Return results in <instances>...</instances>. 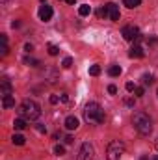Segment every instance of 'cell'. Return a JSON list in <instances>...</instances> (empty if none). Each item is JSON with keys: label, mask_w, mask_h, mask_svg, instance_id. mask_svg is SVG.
<instances>
[{"label": "cell", "mask_w": 158, "mask_h": 160, "mask_svg": "<svg viewBox=\"0 0 158 160\" xmlns=\"http://www.w3.org/2000/svg\"><path fill=\"white\" fill-rule=\"evenodd\" d=\"M84 119L89 125H101V123H104L106 116L99 102H87L84 108Z\"/></svg>", "instance_id": "6da1fadb"}, {"label": "cell", "mask_w": 158, "mask_h": 160, "mask_svg": "<svg viewBox=\"0 0 158 160\" xmlns=\"http://www.w3.org/2000/svg\"><path fill=\"white\" fill-rule=\"evenodd\" d=\"M39 116H41V108L36 101L26 99L19 104V118H22L26 121H36L39 119Z\"/></svg>", "instance_id": "7a4b0ae2"}, {"label": "cell", "mask_w": 158, "mask_h": 160, "mask_svg": "<svg viewBox=\"0 0 158 160\" xmlns=\"http://www.w3.org/2000/svg\"><path fill=\"white\" fill-rule=\"evenodd\" d=\"M132 125L134 128L141 134V136H149L153 132V119L145 114V112H136L132 116Z\"/></svg>", "instance_id": "3957f363"}, {"label": "cell", "mask_w": 158, "mask_h": 160, "mask_svg": "<svg viewBox=\"0 0 158 160\" xmlns=\"http://www.w3.org/2000/svg\"><path fill=\"white\" fill-rule=\"evenodd\" d=\"M125 153V143L121 140H114L106 147V160H121Z\"/></svg>", "instance_id": "277c9868"}, {"label": "cell", "mask_w": 158, "mask_h": 160, "mask_svg": "<svg viewBox=\"0 0 158 160\" xmlns=\"http://www.w3.org/2000/svg\"><path fill=\"white\" fill-rule=\"evenodd\" d=\"M121 36H123L126 41H134V43H140V41H141L140 30H138L136 26H132V24H126V26H123V30H121Z\"/></svg>", "instance_id": "5b68a950"}, {"label": "cell", "mask_w": 158, "mask_h": 160, "mask_svg": "<svg viewBox=\"0 0 158 160\" xmlns=\"http://www.w3.org/2000/svg\"><path fill=\"white\" fill-rule=\"evenodd\" d=\"M77 160H95V149H93V145H91L89 142L82 143Z\"/></svg>", "instance_id": "8992f818"}, {"label": "cell", "mask_w": 158, "mask_h": 160, "mask_svg": "<svg viewBox=\"0 0 158 160\" xmlns=\"http://www.w3.org/2000/svg\"><path fill=\"white\" fill-rule=\"evenodd\" d=\"M106 9H108V19H110V21H114V22H117L119 17H121L117 4H114V2H108V4H106Z\"/></svg>", "instance_id": "52a82bcc"}, {"label": "cell", "mask_w": 158, "mask_h": 160, "mask_svg": "<svg viewBox=\"0 0 158 160\" xmlns=\"http://www.w3.org/2000/svg\"><path fill=\"white\" fill-rule=\"evenodd\" d=\"M52 15H54V11H52V8H50V6L43 4V6L39 8V19L43 21V22L50 21V19H52Z\"/></svg>", "instance_id": "ba28073f"}, {"label": "cell", "mask_w": 158, "mask_h": 160, "mask_svg": "<svg viewBox=\"0 0 158 160\" xmlns=\"http://www.w3.org/2000/svg\"><path fill=\"white\" fill-rule=\"evenodd\" d=\"M128 56H130V58H143V56H145V50H143V47H141L140 43H134V47L130 48Z\"/></svg>", "instance_id": "9c48e42d"}, {"label": "cell", "mask_w": 158, "mask_h": 160, "mask_svg": "<svg viewBox=\"0 0 158 160\" xmlns=\"http://www.w3.org/2000/svg\"><path fill=\"white\" fill-rule=\"evenodd\" d=\"M11 91H13V86H11V82L7 78H4L0 82V93H2V97L4 95H11Z\"/></svg>", "instance_id": "30bf717a"}, {"label": "cell", "mask_w": 158, "mask_h": 160, "mask_svg": "<svg viewBox=\"0 0 158 160\" xmlns=\"http://www.w3.org/2000/svg\"><path fill=\"white\" fill-rule=\"evenodd\" d=\"M63 125H65L67 130H77L80 123H78V119H77L75 116H69V118H65V123H63Z\"/></svg>", "instance_id": "8fae6325"}, {"label": "cell", "mask_w": 158, "mask_h": 160, "mask_svg": "<svg viewBox=\"0 0 158 160\" xmlns=\"http://www.w3.org/2000/svg\"><path fill=\"white\" fill-rule=\"evenodd\" d=\"M2 106H4L6 110H7V108H13V106H15V99H13L11 95H4V97H2Z\"/></svg>", "instance_id": "7c38bea8"}, {"label": "cell", "mask_w": 158, "mask_h": 160, "mask_svg": "<svg viewBox=\"0 0 158 160\" xmlns=\"http://www.w3.org/2000/svg\"><path fill=\"white\" fill-rule=\"evenodd\" d=\"M0 41H2V48H0V50H2V58H4V56H7V54H9V47H7V36H4V34H2V36H0Z\"/></svg>", "instance_id": "4fadbf2b"}, {"label": "cell", "mask_w": 158, "mask_h": 160, "mask_svg": "<svg viewBox=\"0 0 158 160\" xmlns=\"http://www.w3.org/2000/svg\"><path fill=\"white\" fill-rule=\"evenodd\" d=\"M11 143H13V145H24V143H26V138H24V136H21V134H13Z\"/></svg>", "instance_id": "5bb4252c"}, {"label": "cell", "mask_w": 158, "mask_h": 160, "mask_svg": "<svg viewBox=\"0 0 158 160\" xmlns=\"http://www.w3.org/2000/svg\"><path fill=\"white\" fill-rule=\"evenodd\" d=\"M89 13H91V6H87V4H82V6L78 8V15H80V17H87Z\"/></svg>", "instance_id": "9a60e30c"}, {"label": "cell", "mask_w": 158, "mask_h": 160, "mask_svg": "<svg viewBox=\"0 0 158 160\" xmlns=\"http://www.w3.org/2000/svg\"><path fill=\"white\" fill-rule=\"evenodd\" d=\"M13 127H15V130H24L26 128V119H22V118L15 119L13 121Z\"/></svg>", "instance_id": "2e32d148"}, {"label": "cell", "mask_w": 158, "mask_h": 160, "mask_svg": "<svg viewBox=\"0 0 158 160\" xmlns=\"http://www.w3.org/2000/svg\"><path fill=\"white\" fill-rule=\"evenodd\" d=\"M108 75H110V77H119V75H121V67H119V65H110V67H108Z\"/></svg>", "instance_id": "e0dca14e"}, {"label": "cell", "mask_w": 158, "mask_h": 160, "mask_svg": "<svg viewBox=\"0 0 158 160\" xmlns=\"http://www.w3.org/2000/svg\"><path fill=\"white\" fill-rule=\"evenodd\" d=\"M123 4H125L128 9H132V8H138V6L141 4V0H123Z\"/></svg>", "instance_id": "ac0fdd59"}, {"label": "cell", "mask_w": 158, "mask_h": 160, "mask_svg": "<svg viewBox=\"0 0 158 160\" xmlns=\"http://www.w3.org/2000/svg\"><path fill=\"white\" fill-rule=\"evenodd\" d=\"M24 63H26V65H30V67H37V65H39V60L26 56V58H24Z\"/></svg>", "instance_id": "d6986e66"}, {"label": "cell", "mask_w": 158, "mask_h": 160, "mask_svg": "<svg viewBox=\"0 0 158 160\" xmlns=\"http://www.w3.org/2000/svg\"><path fill=\"white\" fill-rule=\"evenodd\" d=\"M89 75L91 77H99L101 75V65H91L89 67Z\"/></svg>", "instance_id": "ffe728a7"}, {"label": "cell", "mask_w": 158, "mask_h": 160, "mask_svg": "<svg viewBox=\"0 0 158 160\" xmlns=\"http://www.w3.org/2000/svg\"><path fill=\"white\" fill-rule=\"evenodd\" d=\"M141 82H143L145 86H151V84L155 82V77H153V75H143V77H141Z\"/></svg>", "instance_id": "44dd1931"}, {"label": "cell", "mask_w": 158, "mask_h": 160, "mask_svg": "<svg viewBox=\"0 0 158 160\" xmlns=\"http://www.w3.org/2000/svg\"><path fill=\"white\" fill-rule=\"evenodd\" d=\"M48 54H50V56H58V54H60V48H58L56 45H48Z\"/></svg>", "instance_id": "7402d4cb"}, {"label": "cell", "mask_w": 158, "mask_h": 160, "mask_svg": "<svg viewBox=\"0 0 158 160\" xmlns=\"http://www.w3.org/2000/svg\"><path fill=\"white\" fill-rule=\"evenodd\" d=\"M71 65H73V58H65V60L62 62V67H63V69H69Z\"/></svg>", "instance_id": "603a6c76"}, {"label": "cell", "mask_w": 158, "mask_h": 160, "mask_svg": "<svg viewBox=\"0 0 158 160\" xmlns=\"http://www.w3.org/2000/svg\"><path fill=\"white\" fill-rule=\"evenodd\" d=\"M54 153H56L58 157H62V155L65 153V147H63V145H56V147H54Z\"/></svg>", "instance_id": "cb8c5ba5"}, {"label": "cell", "mask_w": 158, "mask_h": 160, "mask_svg": "<svg viewBox=\"0 0 158 160\" xmlns=\"http://www.w3.org/2000/svg\"><path fill=\"white\" fill-rule=\"evenodd\" d=\"M97 15H99L101 19H102V17H108V9H106V6H104V8H101V9L97 11Z\"/></svg>", "instance_id": "d4e9b609"}, {"label": "cell", "mask_w": 158, "mask_h": 160, "mask_svg": "<svg viewBox=\"0 0 158 160\" xmlns=\"http://www.w3.org/2000/svg\"><path fill=\"white\" fill-rule=\"evenodd\" d=\"M134 93H136V97H143V95H145V89L140 86V88H136V89H134Z\"/></svg>", "instance_id": "484cf974"}, {"label": "cell", "mask_w": 158, "mask_h": 160, "mask_svg": "<svg viewBox=\"0 0 158 160\" xmlns=\"http://www.w3.org/2000/svg\"><path fill=\"white\" fill-rule=\"evenodd\" d=\"M125 88H126V91H130V93H132V91L136 89V86H134V82H126V84H125Z\"/></svg>", "instance_id": "4316f807"}, {"label": "cell", "mask_w": 158, "mask_h": 160, "mask_svg": "<svg viewBox=\"0 0 158 160\" xmlns=\"http://www.w3.org/2000/svg\"><path fill=\"white\" fill-rule=\"evenodd\" d=\"M108 93H110V95H116V93H117V88H116L114 84H112V86H108Z\"/></svg>", "instance_id": "83f0119b"}, {"label": "cell", "mask_w": 158, "mask_h": 160, "mask_svg": "<svg viewBox=\"0 0 158 160\" xmlns=\"http://www.w3.org/2000/svg\"><path fill=\"white\" fill-rule=\"evenodd\" d=\"M24 50H26V52H32V50H34V45H32V43H26V45H24Z\"/></svg>", "instance_id": "f1b7e54d"}, {"label": "cell", "mask_w": 158, "mask_h": 160, "mask_svg": "<svg viewBox=\"0 0 158 160\" xmlns=\"http://www.w3.org/2000/svg\"><path fill=\"white\" fill-rule=\"evenodd\" d=\"M60 101H62V102H67V101H69V95H67V93H62V95H60Z\"/></svg>", "instance_id": "f546056e"}, {"label": "cell", "mask_w": 158, "mask_h": 160, "mask_svg": "<svg viewBox=\"0 0 158 160\" xmlns=\"http://www.w3.org/2000/svg\"><path fill=\"white\" fill-rule=\"evenodd\" d=\"M58 101H60V97H58V95H52V97H50V102H52V104H56Z\"/></svg>", "instance_id": "4dcf8cb0"}, {"label": "cell", "mask_w": 158, "mask_h": 160, "mask_svg": "<svg viewBox=\"0 0 158 160\" xmlns=\"http://www.w3.org/2000/svg\"><path fill=\"white\" fill-rule=\"evenodd\" d=\"M63 142H65V143H73V136H69V134H67V136L63 138Z\"/></svg>", "instance_id": "1f68e13d"}, {"label": "cell", "mask_w": 158, "mask_h": 160, "mask_svg": "<svg viewBox=\"0 0 158 160\" xmlns=\"http://www.w3.org/2000/svg\"><path fill=\"white\" fill-rule=\"evenodd\" d=\"M37 130H39V132H47V128H45V125H37Z\"/></svg>", "instance_id": "d6a6232c"}, {"label": "cell", "mask_w": 158, "mask_h": 160, "mask_svg": "<svg viewBox=\"0 0 158 160\" xmlns=\"http://www.w3.org/2000/svg\"><path fill=\"white\" fill-rule=\"evenodd\" d=\"M125 102H126V106H134V101H132V99H126Z\"/></svg>", "instance_id": "836d02e7"}, {"label": "cell", "mask_w": 158, "mask_h": 160, "mask_svg": "<svg viewBox=\"0 0 158 160\" xmlns=\"http://www.w3.org/2000/svg\"><path fill=\"white\" fill-rule=\"evenodd\" d=\"M11 26H13V28H17V26H21V22H19V21H13V22H11Z\"/></svg>", "instance_id": "e575fe53"}, {"label": "cell", "mask_w": 158, "mask_h": 160, "mask_svg": "<svg viewBox=\"0 0 158 160\" xmlns=\"http://www.w3.org/2000/svg\"><path fill=\"white\" fill-rule=\"evenodd\" d=\"M65 2H67V4H71V6H75V4H77V0H65Z\"/></svg>", "instance_id": "d590c367"}, {"label": "cell", "mask_w": 158, "mask_h": 160, "mask_svg": "<svg viewBox=\"0 0 158 160\" xmlns=\"http://www.w3.org/2000/svg\"><path fill=\"white\" fill-rule=\"evenodd\" d=\"M155 147L158 149V136H156V140H155Z\"/></svg>", "instance_id": "8d00e7d4"}, {"label": "cell", "mask_w": 158, "mask_h": 160, "mask_svg": "<svg viewBox=\"0 0 158 160\" xmlns=\"http://www.w3.org/2000/svg\"><path fill=\"white\" fill-rule=\"evenodd\" d=\"M140 160H149V158H147V157H141V158H140Z\"/></svg>", "instance_id": "74e56055"}, {"label": "cell", "mask_w": 158, "mask_h": 160, "mask_svg": "<svg viewBox=\"0 0 158 160\" xmlns=\"http://www.w3.org/2000/svg\"><path fill=\"white\" fill-rule=\"evenodd\" d=\"M0 2H2V4H7V0H0Z\"/></svg>", "instance_id": "f35d334b"}, {"label": "cell", "mask_w": 158, "mask_h": 160, "mask_svg": "<svg viewBox=\"0 0 158 160\" xmlns=\"http://www.w3.org/2000/svg\"><path fill=\"white\" fill-rule=\"evenodd\" d=\"M153 160H158V155H156V157H155V158H153Z\"/></svg>", "instance_id": "ab89813d"}, {"label": "cell", "mask_w": 158, "mask_h": 160, "mask_svg": "<svg viewBox=\"0 0 158 160\" xmlns=\"http://www.w3.org/2000/svg\"><path fill=\"white\" fill-rule=\"evenodd\" d=\"M156 95H158V91H156Z\"/></svg>", "instance_id": "60d3db41"}]
</instances>
